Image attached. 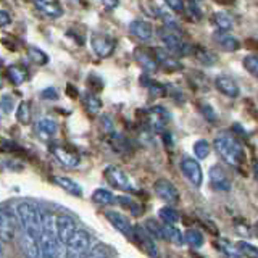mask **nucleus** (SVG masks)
I'll return each instance as SVG.
<instances>
[{
	"label": "nucleus",
	"instance_id": "f03ea898",
	"mask_svg": "<svg viewBox=\"0 0 258 258\" xmlns=\"http://www.w3.org/2000/svg\"><path fill=\"white\" fill-rule=\"evenodd\" d=\"M215 150L218 152V155L223 158L226 165H229L232 168H239L244 163L245 153L242 144L229 134H220L215 139Z\"/></svg>",
	"mask_w": 258,
	"mask_h": 258
},
{
	"label": "nucleus",
	"instance_id": "5701e85b",
	"mask_svg": "<svg viewBox=\"0 0 258 258\" xmlns=\"http://www.w3.org/2000/svg\"><path fill=\"white\" fill-rule=\"evenodd\" d=\"M34 7L40 13H44L45 16H50V18H60L63 15V8L60 4L56 2H45V0H39L34 2Z\"/></svg>",
	"mask_w": 258,
	"mask_h": 258
},
{
	"label": "nucleus",
	"instance_id": "a878e982",
	"mask_svg": "<svg viewBox=\"0 0 258 258\" xmlns=\"http://www.w3.org/2000/svg\"><path fill=\"white\" fill-rule=\"evenodd\" d=\"M36 129H37V134L42 136L44 139H48V137H52L56 134V129H58V126H56V123L53 119H40L39 123L36 124Z\"/></svg>",
	"mask_w": 258,
	"mask_h": 258
},
{
	"label": "nucleus",
	"instance_id": "f704fd0d",
	"mask_svg": "<svg viewBox=\"0 0 258 258\" xmlns=\"http://www.w3.org/2000/svg\"><path fill=\"white\" fill-rule=\"evenodd\" d=\"M92 200L99 205H108L111 202H115V197H113V194L107 189H97L92 194Z\"/></svg>",
	"mask_w": 258,
	"mask_h": 258
},
{
	"label": "nucleus",
	"instance_id": "c756f323",
	"mask_svg": "<svg viewBox=\"0 0 258 258\" xmlns=\"http://www.w3.org/2000/svg\"><path fill=\"white\" fill-rule=\"evenodd\" d=\"M144 229L147 231V234L152 239L153 237H155V239H165L163 237V224L158 223L157 220H152V218H150V220H147V221H145V228Z\"/></svg>",
	"mask_w": 258,
	"mask_h": 258
},
{
	"label": "nucleus",
	"instance_id": "c03bdc74",
	"mask_svg": "<svg viewBox=\"0 0 258 258\" xmlns=\"http://www.w3.org/2000/svg\"><path fill=\"white\" fill-rule=\"evenodd\" d=\"M0 108H2L5 113H10L13 110V100L10 95H4L2 99H0Z\"/></svg>",
	"mask_w": 258,
	"mask_h": 258
},
{
	"label": "nucleus",
	"instance_id": "7c9ffc66",
	"mask_svg": "<svg viewBox=\"0 0 258 258\" xmlns=\"http://www.w3.org/2000/svg\"><path fill=\"white\" fill-rule=\"evenodd\" d=\"M28 56H29V60L32 61V63H36V64H47V61H48V56H47V53L44 52V50H40L39 47H32V45H29L28 47Z\"/></svg>",
	"mask_w": 258,
	"mask_h": 258
},
{
	"label": "nucleus",
	"instance_id": "bb28decb",
	"mask_svg": "<svg viewBox=\"0 0 258 258\" xmlns=\"http://www.w3.org/2000/svg\"><path fill=\"white\" fill-rule=\"evenodd\" d=\"M213 23L218 28V31H223V32H229L234 26L232 18L226 12H216L213 15Z\"/></svg>",
	"mask_w": 258,
	"mask_h": 258
},
{
	"label": "nucleus",
	"instance_id": "6e6552de",
	"mask_svg": "<svg viewBox=\"0 0 258 258\" xmlns=\"http://www.w3.org/2000/svg\"><path fill=\"white\" fill-rule=\"evenodd\" d=\"M50 152L53 153V157L60 161L63 166L67 168H76L81 161L79 153L71 150L67 145H61V144H52L50 145Z\"/></svg>",
	"mask_w": 258,
	"mask_h": 258
},
{
	"label": "nucleus",
	"instance_id": "9d476101",
	"mask_svg": "<svg viewBox=\"0 0 258 258\" xmlns=\"http://www.w3.org/2000/svg\"><path fill=\"white\" fill-rule=\"evenodd\" d=\"M153 190H155L157 197L160 200H163L168 205H176L177 202H179V192H177L174 185L166 179H158L153 184Z\"/></svg>",
	"mask_w": 258,
	"mask_h": 258
},
{
	"label": "nucleus",
	"instance_id": "8fccbe9b",
	"mask_svg": "<svg viewBox=\"0 0 258 258\" xmlns=\"http://www.w3.org/2000/svg\"><path fill=\"white\" fill-rule=\"evenodd\" d=\"M119 4L118 2H107V0H103V7H107V8H116Z\"/></svg>",
	"mask_w": 258,
	"mask_h": 258
},
{
	"label": "nucleus",
	"instance_id": "f3484780",
	"mask_svg": "<svg viewBox=\"0 0 258 258\" xmlns=\"http://www.w3.org/2000/svg\"><path fill=\"white\" fill-rule=\"evenodd\" d=\"M210 182L216 189V190H223V192H228L231 189V181H229V176L226 174V171L221 166H212L210 169Z\"/></svg>",
	"mask_w": 258,
	"mask_h": 258
},
{
	"label": "nucleus",
	"instance_id": "0eeeda50",
	"mask_svg": "<svg viewBox=\"0 0 258 258\" xmlns=\"http://www.w3.org/2000/svg\"><path fill=\"white\" fill-rule=\"evenodd\" d=\"M103 176H105V179L108 181V184L111 185V187H115L118 190L129 192V190L133 189L131 179H129L127 174L121 168H118V166H108L103 171Z\"/></svg>",
	"mask_w": 258,
	"mask_h": 258
},
{
	"label": "nucleus",
	"instance_id": "09e8293b",
	"mask_svg": "<svg viewBox=\"0 0 258 258\" xmlns=\"http://www.w3.org/2000/svg\"><path fill=\"white\" fill-rule=\"evenodd\" d=\"M10 21H12L10 15H8L7 12H4V10H0V28L7 26V24H10Z\"/></svg>",
	"mask_w": 258,
	"mask_h": 258
},
{
	"label": "nucleus",
	"instance_id": "2eb2a0df",
	"mask_svg": "<svg viewBox=\"0 0 258 258\" xmlns=\"http://www.w3.org/2000/svg\"><path fill=\"white\" fill-rule=\"evenodd\" d=\"M152 53L155 56L157 64H160L165 71H179L182 68V64L177 61L173 55H169L165 48L155 47V48H152Z\"/></svg>",
	"mask_w": 258,
	"mask_h": 258
},
{
	"label": "nucleus",
	"instance_id": "6ab92c4d",
	"mask_svg": "<svg viewBox=\"0 0 258 258\" xmlns=\"http://www.w3.org/2000/svg\"><path fill=\"white\" fill-rule=\"evenodd\" d=\"M21 248L26 258H39V237L23 231L21 236Z\"/></svg>",
	"mask_w": 258,
	"mask_h": 258
},
{
	"label": "nucleus",
	"instance_id": "a18cd8bd",
	"mask_svg": "<svg viewBox=\"0 0 258 258\" xmlns=\"http://www.w3.org/2000/svg\"><path fill=\"white\" fill-rule=\"evenodd\" d=\"M168 8H171V10L174 13H181L184 12V4L181 2V0H168V2L165 4Z\"/></svg>",
	"mask_w": 258,
	"mask_h": 258
},
{
	"label": "nucleus",
	"instance_id": "f8f14e48",
	"mask_svg": "<svg viewBox=\"0 0 258 258\" xmlns=\"http://www.w3.org/2000/svg\"><path fill=\"white\" fill-rule=\"evenodd\" d=\"M149 127L155 133H163L166 124L169 123V113L163 107H155L147 113Z\"/></svg>",
	"mask_w": 258,
	"mask_h": 258
},
{
	"label": "nucleus",
	"instance_id": "9b49d317",
	"mask_svg": "<svg viewBox=\"0 0 258 258\" xmlns=\"http://www.w3.org/2000/svg\"><path fill=\"white\" fill-rule=\"evenodd\" d=\"M181 171L182 174L187 177L189 182L196 187H200L202 181H204V173H202V168L199 165L197 160H194L190 157H185L181 161Z\"/></svg>",
	"mask_w": 258,
	"mask_h": 258
},
{
	"label": "nucleus",
	"instance_id": "3c124183",
	"mask_svg": "<svg viewBox=\"0 0 258 258\" xmlns=\"http://www.w3.org/2000/svg\"><path fill=\"white\" fill-rule=\"evenodd\" d=\"M4 86V79H2V76H0V87Z\"/></svg>",
	"mask_w": 258,
	"mask_h": 258
},
{
	"label": "nucleus",
	"instance_id": "dca6fc26",
	"mask_svg": "<svg viewBox=\"0 0 258 258\" xmlns=\"http://www.w3.org/2000/svg\"><path fill=\"white\" fill-rule=\"evenodd\" d=\"M105 216H107V220L110 221V224L116 231H119L123 236L133 239V224L129 223V220L124 215H121L119 212H113V210H110V212L105 213Z\"/></svg>",
	"mask_w": 258,
	"mask_h": 258
},
{
	"label": "nucleus",
	"instance_id": "ddd939ff",
	"mask_svg": "<svg viewBox=\"0 0 258 258\" xmlns=\"http://www.w3.org/2000/svg\"><path fill=\"white\" fill-rule=\"evenodd\" d=\"M15 239V218L10 210L0 208V240L12 242Z\"/></svg>",
	"mask_w": 258,
	"mask_h": 258
},
{
	"label": "nucleus",
	"instance_id": "de8ad7c7",
	"mask_svg": "<svg viewBox=\"0 0 258 258\" xmlns=\"http://www.w3.org/2000/svg\"><path fill=\"white\" fill-rule=\"evenodd\" d=\"M102 124H103L105 133H107V134H113V129H115V126H113V121L108 116H103L102 118Z\"/></svg>",
	"mask_w": 258,
	"mask_h": 258
},
{
	"label": "nucleus",
	"instance_id": "4468645a",
	"mask_svg": "<svg viewBox=\"0 0 258 258\" xmlns=\"http://www.w3.org/2000/svg\"><path fill=\"white\" fill-rule=\"evenodd\" d=\"M116 47V40L110 37V36H105V34H95L92 37V48L94 52L102 56V58H107V56H110L113 53V50H115Z\"/></svg>",
	"mask_w": 258,
	"mask_h": 258
},
{
	"label": "nucleus",
	"instance_id": "aec40b11",
	"mask_svg": "<svg viewBox=\"0 0 258 258\" xmlns=\"http://www.w3.org/2000/svg\"><path fill=\"white\" fill-rule=\"evenodd\" d=\"M213 39H215V42L220 45L223 50H226V52H236L237 48L240 47L237 37L229 34V32L216 31L215 34H213Z\"/></svg>",
	"mask_w": 258,
	"mask_h": 258
},
{
	"label": "nucleus",
	"instance_id": "473e14b6",
	"mask_svg": "<svg viewBox=\"0 0 258 258\" xmlns=\"http://www.w3.org/2000/svg\"><path fill=\"white\" fill-rule=\"evenodd\" d=\"M194 53H196L197 60H199L200 63L207 64V67H212V64L216 63V56H215L212 52H210V50H207V48L197 47V48H194Z\"/></svg>",
	"mask_w": 258,
	"mask_h": 258
},
{
	"label": "nucleus",
	"instance_id": "20e7f679",
	"mask_svg": "<svg viewBox=\"0 0 258 258\" xmlns=\"http://www.w3.org/2000/svg\"><path fill=\"white\" fill-rule=\"evenodd\" d=\"M91 250V236L86 231H76L67 244V258H86Z\"/></svg>",
	"mask_w": 258,
	"mask_h": 258
},
{
	"label": "nucleus",
	"instance_id": "ea45409f",
	"mask_svg": "<svg viewBox=\"0 0 258 258\" xmlns=\"http://www.w3.org/2000/svg\"><path fill=\"white\" fill-rule=\"evenodd\" d=\"M244 67L245 70L250 73L252 76H256L258 75V58H256V55H247L245 58H244Z\"/></svg>",
	"mask_w": 258,
	"mask_h": 258
},
{
	"label": "nucleus",
	"instance_id": "cd10ccee",
	"mask_svg": "<svg viewBox=\"0 0 258 258\" xmlns=\"http://www.w3.org/2000/svg\"><path fill=\"white\" fill-rule=\"evenodd\" d=\"M163 237L173 242L174 245H182L184 244V234L181 229H177L176 226L171 224H163Z\"/></svg>",
	"mask_w": 258,
	"mask_h": 258
},
{
	"label": "nucleus",
	"instance_id": "412c9836",
	"mask_svg": "<svg viewBox=\"0 0 258 258\" xmlns=\"http://www.w3.org/2000/svg\"><path fill=\"white\" fill-rule=\"evenodd\" d=\"M216 89L226 97H231V99H236L239 95V86L236 84V81L228 78V76H218L215 81Z\"/></svg>",
	"mask_w": 258,
	"mask_h": 258
},
{
	"label": "nucleus",
	"instance_id": "423d86ee",
	"mask_svg": "<svg viewBox=\"0 0 258 258\" xmlns=\"http://www.w3.org/2000/svg\"><path fill=\"white\" fill-rule=\"evenodd\" d=\"M76 231V221L70 215H58L55 218V232L60 244L67 245Z\"/></svg>",
	"mask_w": 258,
	"mask_h": 258
},
{
	"label": "nucleus",
	"instance_id": "37998d69",
	"mask_svg": "<svg viewBox=\"0 0 258 258\" xmlns=\"http://www.w3.org/2000/svg\"><path fill=\"white\" fill-rule=\"evenodd\" d=\"M86 258H108L107 256V252H105V248H103V245H95V247H92L91 250H89V253H87V256Z\"/></svg>",
	"mask_w": 258,
	"mask_h": 258
},
{
	"label": "nucleus",
	"instance_id": "c85d7f7f",
	"mask_svg": "<svg viewBox=\"0 0 258 258\" xmlns=\"http://www.w3.org/2000/svg\"><path fill=\"white\" fill-rule=\"evenodd\" d=\"M158 218L163 221V224L174 226L177 221H179V213H177L173 207H165V208H161L158 212Z\"/></svg>",
	"mask_w": 258,
	"mask_h": 258
},
{
	"label": "nucleus",
	"instance_id": "79ce46f5",
	"mask_svg": "<svg viewBox=\"0 0 258 258\" xmlns=\"http://www.w3.org/2000/svg\"><path fill=\"white\" fill-rule=\"evenodd\" d=\"M200 111L204 113V116L210 121V123H216V111L213 110V107L210 103H205V102H202L200 103Z\"/></svg>",
	"mask_w": 258,
	"mask_h": 258
},
{
	"label": "nucleus",
	"instance_id": "49530a36",
	"mask_svg": "<svg viewBox=\"0 0 258 258\" xmlns=\"http://www.w3.org/2000/svg\"><path fill=\"white\" fill-rule=\"evenodd\" d=\"M42 99L56 100V99H58V94H56V91L53 87H48V89H45V91H42Z\"/></svg>",
	"mask_w": 258,
	"mask_h": 258
},
{
	"label": "nucleus",
	"instance_id": "b1692460",
	"mask_svg": "<svg viewBox=\"0 0 258 258\" xmlns=\"http://www.w3.org/2000/svg\"><path fill=\"white\" fill-rule=\"evenodd\" d=\"M53 182L58 185V187H61L63 190H67L68 194H71V196H83V189H81V185L76 181L70 179V177L55 176Z\"/></svg>",
	"mask_w": 258,
	"mask_h": 258
},
{
	"label": "nucleus",
	"instance_id": "2f4dec72",
	"mask_svg": "<svg viewBox=\"0 0 258 258\" xmlns=\"http://www.w3.org/2000/svg\"><path fill=\"white\" fill-rule=\"evenodd\" d=\"M184 242H187L190 247L199 248L204 245V236H202V232L197 229H189L184 232Z\"/></svg>",
	"mask_w": 258,
	"mask_h": 258
},
{
	"label": "nucleus",
	"instance_id": "7ed1b4c3",
	"mask_svg": "<svg viewBox=\"0 0 258 258\" xmlns=\"http://www.w3.org/2000/svg\"><path fill=\"white\" fill-rule=\"evenodd\" d=\"M16 215H18L21 221L23 231L39 237V232H40L39 210L32 204H29V202H21V204H18V207H16Z\"/></svg>",
	"mask_w": 258,
	"mask_h": 258
},
{
	"label": "nucleus",
	"instance_id": "f257e3e1",
	"mask_svg": "<svg viewBox=\"0 0 258 258\" xmlns=\"http://www.w3.org/2000/svg\"><path fill=\"white\" fill-rule=\"evenodd\" d=\"M39 253L42 258H60V242L55 232V216L47 210H39Z\"/></svg>",
	"mask_w": 258,
	"mask_h": 258
},
{
	"label": "nucleus",
	"instance_id": "c9c22d12",
	"mask_svg": "<svg viewBox=\"0 0 258 258\" xmlns=\"http://www.w3.org/2000/svg\"><path fill=\"white\" fill-rule=\"evenodd\" d=\"M194 155L197 160H205L210 155V144L204 139L197 141L194 144Z\"/></svg>",
	"mask_w": 258,
	"mask_h": 258
},
{
	"label": "nucleus",
	"instance_id": "4c0bfd02",
	"mask_svg": "<svg viewBox=\"0 0 258 258\" xmlns=\"http://www.w3.org/2000/svg\"><path fill=\"white\" fill-rule=\"evenodd\" d=\"M86 107H87V110H89L91 115H97V113H99L100 108H102V102L95 94H87L86 95Z\"/></svg>",
	"mask_w": 258,
	"mask_h": 258
},
{
	"label": "nucleus",
	"instance_id": "603ef678",
	"mask_svg": "<svg viewBox=\"0 0 258 258\" xmlns=\"http://www.w3.org/2000/svg\"><path fill=\"white\" fill-rule=\"evenodd\" d=\"M0 255H2V244H0Z\"/></svg>",
	"mask_w": 258,
	"mask_h": 258
},
{
	"label": "nucleus",
	"instance_id": "a19ab883",
	"mask_svg": "<svg viewBox=\"0 0 258 258\" xmlns=\"http://www.w3.org/2000/svg\"><path fill=\"white\" fill-rule=\"evenodd\" d=\"M218 248H220L221 252H224L228 256H231V258H239V256H240V255L237 253L236 247H232L226 239H221L220 242H218Z\"/></svg>",
	"mask_w": 258,
	"mask_h": 258
},
{
	"label": "nucleus",
	"instance_id": "39448f33",
	"mask_svg": "<svg viewBox=\"0 0 258 258\" xmlns=\"http://www.w3.org/2000/svg\"><path fill=\"white\" fill-rule=\"evenodd\" d=\"M160 37H161V42L165 45V50L169 53V55H189L192 47L184 44L181 36L177 34L176 31H171V29H163L160 32ZM194 52V50H192Z\"/></svg>",
	"mask_w": 258,
	"mask_h": 258
},
{
	"label": "nucleus",
	"instance_id": "72a5a7b5",
	"mask_svg": "<svg viewBox=\"0 0 258 258\" xmlns=\"http://www.w3.org/2000/svg\"><path fill=\"white\" fill-rule=\"evenodd\" d=\"M236 250H237L239 255H244L245 258H256L258 256L256 247L252 245V244H248V242H245V240L237 242V244H236Z\"/></svg>",
	"mask_w": 258,
	"mask_h": 258
},
{
	"label": "nucleus",
	"instance_id": "393cba45",
	"mask_svg": "<svg viewBox=\"0 0 258 258\" xmlns=\"http://www.w3.org/2000/svg\"><path fill=\"white\" fill-rule=\"evenodd\" d=\"M7 78L13 86H21L28 79V71L20 64H10L7 68Z\"/></svg>",
	"mask_w": 258,
	"mask_h": 258
},
{
	"label": "nucleus",
	"instance_id": "a211bd4d",
	"mask_svg": "<svg viewBox=\"0 0 258 258\" xmlns=\"http://www.w3.org/2000/svg\"><path fill=\"white\" fill-rule=\"evenodd\" d=\"M134 58L142 67V70H145L147 73H152L158 68V64L155 61V56H153V53H152V48H141V47L136 48Z\"/></svg>",
	"mask_w": 258,
	"mask_h": 258
},
{
	"label": "nucleus",
	"instance_id": "e433bc0d",
	"mask_svg": "<svg viewBox=\"0 0 258 258\" xmlns=\"http://www.w3.org/2000/svg\"><path fill=\"white\" fill-rule=\"evenodd\" d=\"M16 118L21 124H28L31 121V107L28 102H21L18 105V110H16Z\"/></svg>",
	"mask_w": 258,
	"mask_h": 258
},
{
	"label": "nucleus",
	"instance_id": "1a4fd4ad",
	"mask_svg": "<svg viewBox=\"0 0 258 258\" xmlns=\"http://www.w3.org/2000/svg\"><path fill=\"white\" fill-rule=\"evenodd\" d=\"M133 239L139 244V247L144 250L145 255H149L150 258H158V248L155 245V240L149 236L147 231H145L142 226L133 228Z\"/></svg>",
	"mask_w": 258,
	"mask_h": 258
},
{
	"label": "nucleus",
	"instance_id": "4be33fe9",
	"mask_svg": "<svg viewBox=\"0 0 258 258\" xmlns=\"http://www.w3.org/2000/svg\"><path fill=\"white\" fill-rule=\"evenodd\" d=\"M129 32L141 40H149V39H152V34H153L150 24L142 20H134L129 23Z\"/></svg>",
	"mask_w": 258,
	"mask_h": 258
},
{
	"label": "nucleus",
	"instance_id": "58836bf2",
	"mask_svg": "<svg viewBox=\"0 0 258 258\" xmlns=\"http://www.w3.org/2000/svg\"><path fill=\"white\" fill-rule=\"evenodd\" d=\"M184 12L187 13V16L192 21H199L202 18V12H200V8H199V5L196 2L184 4Z\"/></svg>",
	"mask_w": 258,
	"mask_h": 258
}]
</instances>
